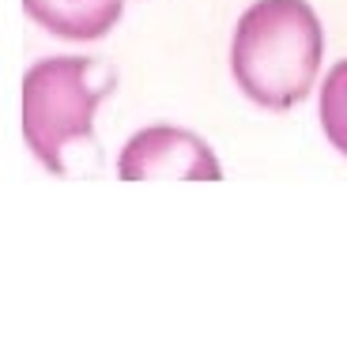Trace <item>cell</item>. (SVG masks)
<instances>
[{"instance_id": "cell-1", "label": "cell", "mask_w": 347, "mask_h": 362, "mask_svg": "<svg viewBox=\"0 0 347 362\" xmlns=\"http://www.w3.org/2000/svg\"><path fill=\"white\" fill-rule=\"evenodd\" d=\"M324 30L310 0H253L230 38V76L261 110H290L313 90Z\"/></svg>"}, {"instance_id": "cell-2", "label": "cell", "mask_w": 347, "mask_h": 362, "mask_svg": "<svg viewBox=\"0 0 347 362\" xmlns=\"http://www.w3.org/2000/svg\"><path fill=\"white\" fill-rule=\"evenodd\" d=\"M98 61L80 53L42 57L23 72V140L49 174H69L64 151L91 140L95 113L114 90V76L95 83Z\"/></svg>"}, {"instance_id": "cell-3", "label": "cell", "mask_w": 347, "mask_h": 362, "mask_svg": "<svg viewBox=\"0 0 347 362\" xmlns=\"http://www.w3.org/2000/svg\"><path fill=\"white\" fill-rule=\"evenodd\" d=\"M121 181H223V166L204 136L182 124H148L121 144Z\"/></svg>"}, {"instance_id": "cell-4", "label": "cell", "mask_w": 347, "mask_h": 362, "mask_svg": "<svg viewBox=\"0 0 347 362\" xmlns=\"http://www.w3.org/2000/svg\"><path fill=\"white\" fill-rule=\"evenodd\" d=\"M23 11L61 42H98L117 27L125 0H23Z\"/></svg>"}, {"instance_id": "cell-5", "label": "cell", "mask_w": 347, "mask_h": 362, "mask_svg": "<svg viewBox=\"0 0 347 362\" xmlns=\"http://www.w3.org/2000/svg\"><path fill=\"white\" fill-rule=\"evenodd\" d=\"M317 117H321V129L329 136V144L347 158V57L336 61L329 68V76L321 79Z\"/></svg>"}]
</instances>
